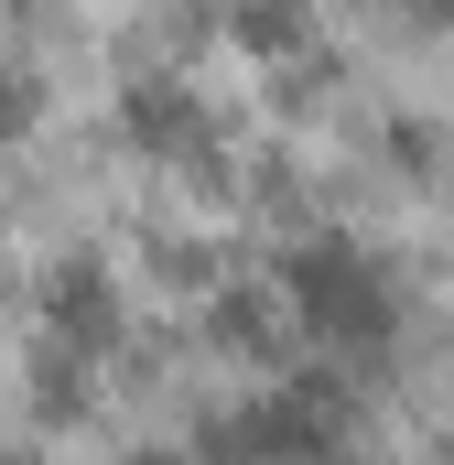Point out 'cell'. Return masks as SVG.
I'll return each instance as SVG.
<instances>
[{
	"label": "cell",
	"mask_w": 454,
	"mask_h": 465,
	"mask_svg": "<svg viewBox=\"0 0 454 465\" xmlns=\"http://www.w3.org/2000/svg\"><path fill=\"white\" fill-rule=\"evenodd\" d=\"M444 22H454V0H444Z\"/></svg>",
	"instance_id": "cell-6"
},
{
	"label": "cell",
	"mask_w": 454,
	"mask_h": 465,
	"mask_svg": "<svg viewBox=\"0 0 454 465\" xmlns=\"http://www.w3.org/2000/svg\"><path fill=\"white\" fill-rule=\"evenodd\" d=\"M227 33H238L249 54H303V44H314V0H238Z\"/></svg>",
	"instance_id": "cell-4"
},
{
	"label": "cell",
	"mask_w": 454,
	"mask_h": 465,
	"mask_svg": "<svg viewBox=\"0 0 454 465\" xmlns=\"http://www.w3.org/2000/svg\"><path fill=\"white\" fill-rule=\"evenodd\" d=\"M119 130H130L141 152H163V163L206 152V109H195V87H173V76H141V87L119 98Z\"/></svg>",
	"instance_id": "cell-3"
},
{
	"label": "cell",
	"mask_w": 454,
	"mask_h": 465,
	"mask_svg": "<svg viewBox=\"0 0 454 465\" xmlns=\"http://www.w3.org/2000/svg\"><path fill=\"white\" fill-rule=\"evenodd\" d=\"M33 109H44V98H33V76H11V65H0V141H22Z\"/></svg>",
	"instance_id": "cell-5"
},
{
	"label": "cell",
	"mask_w": 454,
	"mask_h": 465,
	"mask_svg": "<svg viewBox=\"0 0 454 465\" xmlns=\"http://www.w3.org/2000/svg\"><path fill=\"white\" fill-rule=\"evenodd\" d=\"M44 336L76 347V357H98V347L119 336V282L98 271V260H65V271L44 282Z\"/></svg>",
	"instance_id": "cell-2"
},
{
	"label": "cell",
	"mask_w": 454,
	"mask_h": 465,
	"mask_svg": "<svg viewBox=\"0 0 454 465\" xmlns=\"http://www.w3.org/2000/svg\"><path fill=\"white\" fill-rule=\"evenodd\" d=\"M281 303H292V325H303L314 347H379V336H390V282H379V260H357L346 238H314V249L281 260Z\"/></svg>",
	"instance_id": "cell-1"
}]
</instances>
